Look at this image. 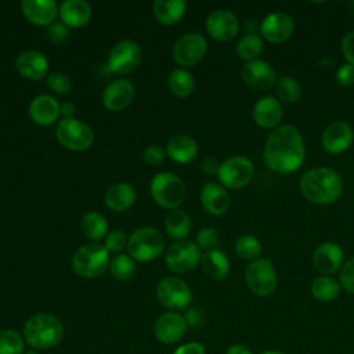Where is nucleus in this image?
Masks as SVG:
<instances>
[{
  "label": "nucleus",
  "mask_w": 354,
  "mask_h": 354,
  "mask_svg": "<svg viewBox=\"0 0 354 354\" xmlns=\"http://www.w3.org/2000/svg\"><path fill=\"white\" fill-rule=\"evenodd\" d=\"M304 141L292 124H282L274 129L264 144L263 159L268 169L278 174L296 171L304 162Z\"/></svg>",
  "instance_id": "obj_1"
},
{
  "label": "nucleus",
  "mask_w": 354,
  "mask_h": 354,
  "mask_svg": "<svg viewBox=\"0 0 354 354\" xmlns=\"http://www.w3.org/2000/svg\"><path fill=\"white\" fill-rule=\"evenodd\" d=\"M303 196L315 205H329L343 192V181L337 171L319 166L307 170L299 183Z\"/></svg>",
  "instance_id": "obj_2"
},
{
  "label": "nucleus",
  "mask_w": 354,
  "mask_h": 354,
  "mask_svg": "<svg viewBox=\"0 0 354 354\" xmlns=\"http://www.w3.org/2000/svg\"><path fill=\"white\" fill-rule=\"evenodd\" d=\"M64 336L61 321L51 314H35L24 326L25 342L36 350H47L55 347Z\"/></svg>",
  "instance_id": "obj_3"
},
{
  "label": "nucleus",
  "mask_w": 354,
  "mask_h": 354,
  "mask_svg": "<svg viewBox=\"0 0 354 354\" xmlns=\"http://www.w3.org/2000/svg\"><path fill=\"white\" fill-rule=\"evenodd\" d=\"M165 246V238L158 228L140 227L127 239V250L131 259L147 263L156 259Z\"/></svg>",
  "instance_id": "obj_4"
},
{
  "label": "nucleus",
  "mask_w": 354,
  "mask_h": 354,
  "mask_svg": "<svg viewBox=\"0 0 354 354\" xmlns=\"http://www.w3.org/2000/svg\"><path fill=\"white\" fill-rule=\"evenodd\" d=\"M109 267V252L104 245L88 243L79 248L72 257L73 271L83 278H97Z\"/></svg>",
  "instance_id": "obj_5"
},
{
  "label": "nucleus",
  "mask_w": 354,
  "mask_h": 354,
  "mask_svg": "<svg viewBox=\"0 0 354 354\" xmlns=\"http://www.w3.org/2000/svg\"><path fill=\"white\" fill-rule=\"evenodd\" d=\"M185 185L183 180L169 171L153 176L151 181V195L163 209H177L185 199Z\"/></svg>",
  "instance_id": "obj_6"
},
{
  "label": "nucleus",
  "mask_w": 354,
  "mask_h": 354,
  "mask_svg": "<svg viewBox=\"0 0 354 354\" xmlns=\"http://www.w3.org/2000/svg\"><path fill=\"white\" fill-rule=\"evenodd\" d=\"M254 176V166L250 159L234 155L225 159L217 170V178L224 188L241 189L246 187Z\"/></svg>",
  "instance_id": "obj_7"
},
{
  "label": "nucleus",
  "mask_w": 354,
  "mask_h": 354,
  "mask_svg": "<svg viewBox=\"0 0 354 354\" xmlns=\"http://www.w3.org/2000/svg\"><path fill=\"white\" fill-rule=\"evenodd\" d=\"M58 142L71 151H83L94 142V133L90 126L79 119H61L55 129Z\"/></svg>",
  "instance_id": "obj_8"
},
{
  "label": "nucleus",
  "mask_w": 354,
  "mask_h": 354,
  "mask_svg": "<svg viewBox=\"0 0 354 354\" xmlns=\"http://www.w3.org/2000/svg\"><path fill=\"white\" fill-rule=\"evenodd\" d=\"M245 279L250 292L260 297L271 295L278 283L277 271L272 261L263 257L252 261L248 266Z\"/></svg>",
  "instance_id": "obj_9"
},
{
  "label": "nucleus",
  "mask_w": 354,
  "mask_h": 354,
  "mask_svg": "<svg viewBox=\"0 0 354 354\" xmlns=\"http://www.w3.org/2000/svg\"><path fill=\"white\" fill-rule=\"evenodd\" d=\"M156 297L159 303L170 311L187 308L192 301L191 288L185 281L177 277H166L156 286Z\"/></svg>",
  "instance_id": "obj_10"
},
{
  "label": "nucleus",
  "mask_w": 354,
  "mask_h": 354,
  "mask_svg": "<svg viewBox=\"0 0 354 354\" xmlns=\"http://www.w3.org/2000/svg\"><path fill=\"white\" fill-rule=\"evenodd\" d=\"M201 259V249L192 241H177L167 249L165 256L166 266L177 274L192 271Z\"/></svg>",
  "instance_id": "obj_11"
},
{
  "label": "nucleus",
  "mask_w": 354,
  "mask_h": 354,
  "mask_svg": "<svg viewBox=\"0 0 354 354\" xmlns=\"http://www.w3.org/2000/svg\"><path fill=\"white\" fill-rule=\"evenodd\" d=\"M141 61V48L133 40L116 43L108 55V68L111 72L124 75L134 71Z\"/></svg>",
  "instance_id": "obj_12"
},
{
  "label": "nucleus",
  "mask_w": 354,
  "mask_h": 354,
  "mask_svg": "<svg viewBox=\"0 0 354 354\" xmlns=\"http://www.w3.org/2000/svg\"><path fill=\"white\" fill-rule=\"evenodd\" d=\"M207 51V41L199 33H187L181 36L173 48L174 59L181 66H194Z\"/></svg>",
  "instance_id": "obj_13"
},
{
  "label": "nucleus",
  "mask_w": 354,
  "mask_h": 354,
  "mask_svg": "<svg viewBox=\"0 0 354 354\" xmlns=\"http://www.w3.org/2000/svg\"><path fill=\"white\" fill-rule=\"evenodd\" d=\"M354 141L353 127L343 120L329 123L321 136V144L329 153H342L350 148Z\"/></svg>",
  "instance_id": "obj_14"
},
{
  "label": "nucleus",
  "mask_w": 354,
  "mask_h": 354,
  "mask_svg": "<svg viewBox=\"0 0 354 354\" xmlns=\"http://www.w3.org/2000/svg\"><path fill=\"white\" fill-rule=\"evenodd\" d=\"M187 328L188 324L181 314L167 311L156 318L153 324V335L159 342L171 344L178 342L185 335Z\"/></svg>",
  "instance_id": "obj_15"
},
{
  "label": "nucleus",
  "mask_w": 354,
  "mask_h": 354,
  "mask_svg": "<svg viewBox=\"0 0 354 354\" xmlns=\"http://www.w3.org/2000/svg\"><path fill=\"white\" fill-rule=\"evenodd\" d=\"M293 19L285 12L268 14L260 24L261 37L268 43H283L293 35Z\"/></svg>",
  "instance_id": "obj_16"
},
{
  "label": "nucleus",
  "mask_w": 354,
  "mask_h": 354,
  "mask_svg": "<svg viewBox=\"0 0 354 354\" xmlns=\"http://www.w3.org/2000/svg\"><path fill=\"white\" fill-rule=\"evenodd\" d=\"M207 33L218 41H228L238 35L239 21L230 10H216L206 19Z\"/></svg>",
  "instance_id": "obj_17"
},
{
  "label": "nucleus",
  "mask_w": 354,
  "mask_h": 354,
  "mask_svg": "<svg viewBox=\"0 0 354 354\" xmlns=\"http://www.w3.org/2000/svg\"><path fill=\"white\" fill-rule=\"evenodd\" d=\"M241 77L253 90H268L277 83L274 68L261 59L246 62L242 66Z\"/></svg>",
  "instance_id": "obj_18"
},
{
  "label": "nucleus",
  "mask_w": 354,
  "mask_h": 354,
  "mask_svg": "<svg viewBox=\"0 0 354 354\" xmlns=\"http://www.w3.org/2000/svg\"><path fill=\"white\" fill-rule=\"evenodd\" d=\"M344 252L335 242L319 243L313 253V264L322 275H332L343 267Z\"/></svg>",
  "instance_id": "obj_19"
},
{
  "label": "nucleus",
  "mask_w": 354,
  "mask_h": 354,
  "mask_svg": "<svg viewBox=\"0 0 354 354\" xmlns=\"http://www.w3.org/2000/svg\"><path fill=\"white\" fill-rule=\"evenodd\" d=\"M134 97V86L127 79L111 82L102 93V104L111 112L123 111Z\"/></svg>",
  "instance_id": "obj_20"
},
{
  "label": "nucleus",
  "mask_w": 354,
  "mask_h": 354,
  "mask_svg": "<svg viewBox=\"0 0 354 354\" xmlns=\"http://www.w3.org/2000/svg\"><path fill=\"white\" fill-rule=\"evenodd\" d=\"M21 10L30 24L50 26L54 24L59 7L54 0H24L21 3Z\"/></svg>",
  "instance_id": "obj_21"
},
{
  "label": "nucleus",
  "mask_w": 354,
  "mask_h": 354,
  "mask_svg": "<svg viewBox=\"0 0 354 354\" xmlns=\"http://www.w3.org/2000/svg\"><path fill=\"white\" fill-rule=\"evenodd\" d=\"M15 69L21 76L29 80H39L46 76L48 71V59L40 51L26 50L17 57Z\"/></svg>",
  "instance_id": "obj_22"
},
{
  "label": "nucleus",
  "mask_w": 354,
  "mask_h": 354,
  "mask_svg": "<svg viewBox=\"0 0 354 354\" xmlns=\"http://www.w3.org/2000/svg\"><path fill=\"white\" fill-rule=\"evenodd\" d=\"M61 113L58 101L47 94L36 95L29 104V116L39 126H50Z\"/></svg>",
  "instance_id": "obj_23"
},
{
  "label": "nucleus",
  "mask_w": 354,
  "mask_h": 354,
  "mask_svg": "<svg viewBox=\"0 0 354 354\" xmlns=\"http://www.w3.org/2000/svg\"><path fill=\"white\" fill-rule=\"evenodd\" d=\"M252 113L257 126L274 130L278 127L282 119V106L275 97L266 95L257 100V102L253 105Z\"/></svg>",
  "instance_id": "obj_24"
},
{
  "label": "nucleus",
  "mask_w": 354,
  "mask_h": 354,
  "mask_svg": "<svg viewBox=\"0 0 354 354\" xmlns=\"http://www.w3.org/2000/svg\"><path fill=\"white\" fill-rule=\"evenodd\" d=\"M201 203L207 213L221 216L230 209L231 199L223 185L217 183H207L201 191Z\"/></svg>",
  "instance_id": "obj_25"
},
{
  "label": "nucleus",
  "mask_w": 354,
  "mask_h": 354,
  "mask_svg": "<svg viewBox=\"0 0 354 354\" xmlns=\"http://www.w3.org/2000/svg\"><path fill=\"white\" fill-rule=\"evenodd\" d=\"M58 14L65 26L82 28L91 18V7L84 0H66L59 6Z\"/></svg>",
  "instance_id": "obj_26"
},
{
  "label": "nucleus",
  "mask_w": 354,
  "mask_h": 354,
  "mask_svg": "<svg viewBox=\"0 0 354 354\" xmlns=\"http://www.w3.org/2000/svg\"><path fill=\"white\" fill-rule=\"evenodd\" d=\"M166 153L171 160L177 163H188L196 158L198 144L192 137L178 134L169 140L166 145Z\"/></svg>",
  "instance_id": "obj_27"
},
{
  "label": "nucleus",
  "mask_w": 354,
  "mask_h": 354,
  "mask_svg": "<svg viewBox=\"0 0 354 354\" xmlns=\"http://www.w3.org/2000/svg\"><path fill=\"white\" fill-rule=\"evenodd\" d=\"M136 191L127 183L111 185L105 192V205L113 212H126L136 202Z\"/></svg>",
  "instance_id": "obj_28"
},
{
  "label": "nucleus",
  "mask_w": 354,
  "mask_h": 354,
  "mask_svg": "<svg viewBox=\"0 0 354 354\" xmlns=\"http://www.w3.org/2000/svg\"><path fill=\"white\" fill-rule=\"evenodd\" d=\"M201 264L203 272L212 279L221 281L230 274V261L221 250L214 249L206 252L205 254H202Z\"/></svg>",
  "instance_id": "obj_29"
},
{
  "label": "nucleus",
  "mask_w": 354,
  "mask_h": 354,
  "mask_svg": "<svg viewBox=\"0 0 354 354\" xmlns=\"http://www.w3.org/2000/svg\"><path fill=\"white\" fill-rule=\"evenodd\" d=\"M185 7L187 3L184 0H156L153 3V15L159 24L170 26L181 19Z\"/></svg>",
  "instance_id": "obj_30"
},
{
  "label": "nucleus",
  "mask_w": 354,
  "mask_h": 354,
  "mask_svg": "<svg viewBox=\"0 0 354 354\" xmlns=\"http://www.w3.org/2000/svg\"><path fill=\"white\" fill-rule=\"evenodd\" d=\"M165 230L170 238L184 241L191 231V218L180 209L170 210L165 218Z\"/></svg>",
  "instance_id": "obj_31"
},
{
  "label": "nucleus",
  "mask_w": 354,
  "mask_h": 354,
  "mask_svg": "<svg viewBox=\"0 0 354 354\" xmlns=\"http://www.w3.org/2000/svg\"><path fill=\"white\" fill-rule=\"evenodd\" d=\"M80 230L87 239L101 241L108 235V223L101 213L88 212L82 218Z\"/></svg>",
  "instance_id": "obj_32"
},
{
  "label": "nucleus",
  "mask_w": 354,
  "mask_h": 354,
  "mask_svg": "<svg viewBox=\"0 0 354 354\" xmlns=\"http://www.w3.org/2000/svg\"><path fill=\"white\" fill-rule=\"evenodd\" d=\"M340 289H342L340 283L329 275L317 277L310 286V290L314 299L325 303L335 300L340 295Z\"/></svg>",
  "instance_id": "obj_33"
},
{
  "label": "nucleus",
  "mask_w": 354,
  "mask_h": 354,
  "mask_svg": "<svg viewBox=\"0 0 354 354\" xmlns=\"http://www.w3.org/2000/svg\"><path fill=\"white\" fill-rule=\"evenodd\" d=\"M167 84H169L170 91L176 97L184 98V97H188L194 91L195 82H194L192 75L188 71H185L183 68H177L170 72Z\"/></svg>",
  "instance_id": "obj_34"
},
{
  "label": "nucleus",
  "mask_w": 354,
  "mask_h": 354,
  "mask_svg": "<svg viewBox=\"0 0 354 354\" xmlns=\"http://www.w3.org/2000/svg\"><path fill=\"white\" fill-rule=\"evenodd\" d=\"M263 39L256 33H248L236 43V54L246 62L256 61L263 53Z\"/></svg>",
  "instance_id": "obj_35"
},
{
  "label": "nucleus",
  "mask_w": 354,
  "mask_h": 354,
  "mask_svg": "<svg viewBox=\"0 0 354 354\" xmlns=\"http://www.w3.org/2000/svg\"><path fill=\"white\" fill-rule=\"evenodd\" d=\"M275 90L278 98L286 104L296 102L301 95V84L299 83L297 79L289 75H282L277 80Z\"/></svg>",
  "instance_id": "obj_36"
},
{
  "label": "nucleus",
  "mask_w": 354,
  "mask_h": 354,
  "mask_svg": "<svg viewBox=\"0 0 354 354\" xmlns=\"http://www.w3.org/2000/svg\"><path fill=\"white\" fill-rule=\"evenodd\" d=\"M261 250L260 241L253 235H241L235 242V253L242 260L254 261L260 259Z\"/></svg>",
  "instance_id": "obj_37"
},
{
  "label": "nucleus",
  "mask_w": 354,
  "mask_h": 354,
  "mask_svg": "<svg viewBox=\"0 0 354 354\" xmlns=\"http://www.w3.org/2000/svg\"><path fill=\"white\" fill-rule=\"evenodd\" d=\"M25 339L12 329L0 330V354H24Z\"/></svg>",
  "instance_id": "obj_38"
},
{
  "label": "nucleus",
  "mask_w": 354,
  "mask_h": 354,
  "mask_svg": "<svg viewBox=\"0 0 354 354\" xmlns=\"http://www.w3.org/2000/svg\"><path fill=\"white\" fill-rule=\"evenodd\" d=\"M134 270H136L134 261L127 254H123V253L116 254L109 261V271H111L112 277L116 278V279L124 281V279L131 278L133 274H134Z\"/></svg>",
  "instance_id": "obj_39"
},
{
  "label": "nucleus",
  "mask_w": 354,
  "mask_h": 354,
  "mask_svg": "<svg viewBox=\"0 0 354 354\" xmlns=\"http://www.w3.org/2000/svg\"><path fill=\"white\" fill-rule=\"evenodd\" d=\"M218 232L217 230L207 227V228H202L198 235H196V245L199 246V249H203L206 252L209 250H214L217 243H218Z\"/></svg>",
  "instance_id": "obj_40"
},
{
  "label": "nucleus",
  "mask_w": 354,
  "mask_h": 354,
  "mask_svg": "<svg viewBox=\"0 0 354 354\" xmlns=\"http://www.w3.org/2000/svg\"><path fill=\"white\" fill-rule=\"evenodd\" d=\"M47 84L53 91L59 93V94L69 93L72 88V82H71L69 76L62 72L50 73L47 77Z\"/></svg>",
  "instance_id": "obj_41"
},
{
  "label": "nucleus",
  "mask_w": 354,
  "mask_h": 354,
  "mask_svg": "<svg viewBox=\"0 0 354 354\" xmlns=\"http://www.w3.org/2000/svg\"><path fill=\"white\" fill-rule=\"evenodd\" d=\"M339 283L347 293L354 295V257L347 260L340 268Z\"/></svg>",
  "instance_id": "obj_42"
},
{
  "label": "nucleus",
  "mask_w": 354,
  "mask_h": 354,
  "mask_svg": "<svg viewBox=\"0 0 354 354\" xmlns=\"http://www.w3.org/2000/svg\"><path fill=\"white\" fill-rule=\"evenodd\" d=\"M127 243V239H126V235L122 230H113L111 232H108L106 238H105V249L108 252H120Z\"/></svg>",
  "instance_id": "obj_43"
},
{
  "label": "nucleus",
  "mask_w": 354,
  "mask_h": 354,
  "mask_svg": "<svg viewBox=\"0 0 354 354\" xmlns=\"http://www.w3.org/2000/svg\"><path fill=\"white\" fill-rule=\"evenodd\" d=\"M336 80L343 87H351L354 84V65L343 64L336 72Z\"/></svg>",
  "instance_id": "obj_44"
},
{
  "label": "nucleus",
  "mask_w": 354,
  "mask_h": 354,
  "mask_svg": "<svg viewBox=\"0 0 354 354\" xmlns=\"http://www.w3.org/2000/svg\"><path fill=\"white\" fill-rule=\"evenodd\" d=\"M165 159V151L159 145H149L144 151V160L149 166H158Z\"/></svg>",
  "instance_id": "obj_45"
},
{
  "label": "nucleus",
  "mask_w": 354,
  "mask_h": 354,
  "mask_svg": "<svg viewBox=\"0 0 354 354\" xmlns=\"http://www.w3.org/2000/svg\"><path fill=\"white\" fill-rule=\"evenodd\" d=\"M47 36L53 43H64L68 37V29L62 22H54L48 26Z\"/></svg>",
  "instance_id": "obj_46"
},
{
  "label": "nucleus",
  "mask_w": 354,
  "mask_h": 354,
  "mask_svg": "<svg viewBox=\"0 0 354 354\" xmlns=\"http://www.w3.org/2000/svg\"><path fill=\"white\" fill-rule=\"evenodd\" d=\"M342 53L348 64L354 65V30L347 32L342 39Z\"/></svg>",
  "instance_id": "obj_47"
},
{
  "label": "nucleus",
  "mask_w": 354,
  "mask_h": 354,
  "mask_svg": "<svg viewBox=\"0 0 354 354\" xmlns=\"http://www.w3.org/2000/svg\"><path fill=\"white\" fill-rule=\"evenodd\" d=\"M173 354H205V347L202 343L189 342L177 347Z\"/></svg>",
  "instance_id": "obj_48"
},
{
  "label": "nucleus",
  "mask_w": 354,
  "mask_h": 354,
  "mask_svg": "<svg viewBox=\"0 0 354 354\" xmlns=\"http://www.w3.org/2000/svg\"><path fill=\"white\" fill-rule=\"evenodd\" d=\"M185 321L188 325L191 326H198L201 322H202V314L198 308H189L187 313H185Z\"/></svg>",
  "instance_id": "obj_49"
},
{
  "label": "nucleus",
  "mask_w": 354,
  "mask_h": 354,
  "mask_svg": "<svg viewBox=\"0 0 354 354\" xmlns=\"http://www.w3.org/2000/svg\"><path fill=\"white\" fill-rule=\"evenodd\" d=\"M75 111H76V106H75V104L71 102V101H66V102H64V104L61 105V115L64 116V119H71V118H73Z\"/></svg>",
  "instance_id": "obj_50"
},
{
  "label": "nucleus",
  "mask_w": 354,
  "mask_h": 354,
  "mask_svg": "<svg viewBox=\"0 0 354 354\" xmlns=\"http://www.w3.org/2000/svg\"><path fill=\"white\" fill-rule=\"evenodd\" d=\"M218 166H220V165H217V162H216L214 159H212V158L205 159L203 163H202V169H203V171L207 173V174H212V173H216V174H217Z\"/></svg>",
  "instance_id": "obj_51"
},
{
  "label": "nucleus",
  "mask_w": 354,
  "mask_h": 354,
  "mask_svg": "<svg viewBox=\"0 0 354 354\" xmlns=\"http://www.w3.org/2000/svg\"><path fill=\"white\" fill-rule=\"evenodd\" d=\"M225 354H253V353L243 344H232L227 348Z\"/></svg>",
  "instance_id": "obj_52"
},
{
  "label": "nucleus",
  "mask_w": 354,
  "mask_h": 354,
  "mask_svg": "<svg viewBox=\"0 0 354 354\" xmlns=\"http://www.w3.org/2000/svg\"><path fill=\"white\" fill-rule=\"evenodd\" d=\"M260 354H286V353L279 351V350H266V351H263Z\"/></svg>",
  "instance_id": "obj_53"
},
{
  "label": "nucleus",
  "mask_w": 354,
  "mask_h": 354,
  "mask_svg": "<svg viewBox=\"0 0 354 354\" xmlns=\"http://www.w3.org/2000/svg\"><path fill=\"white\" fill-rule=\"evenodd\" d=\"M24 354H39L36 350H28V351H25Z\"/></svg>",
  "instance_id": "obj_54"
},
{
  "label": "nucleus",
  "mask_w": 354,
  "mask_h": 354,
  "mask_svg": "<svg viewBox=\"0 0 354 354\" xmlns=\"http://www.w3.org/2000/svg\"><path fill=\"white\" fill-rule=\"evenodd\" d=\"M351 7H353V8H354V1H353V3H351Z\"/></svg>",
  "instance_id": "obj_55"
}]
</instances>
